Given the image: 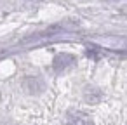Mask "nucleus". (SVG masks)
<instances>
[{
  "instance_id": "nucleus-1",
  "label": "nucleus",
  "mask_w": 127,
  "mask_h": 125,
  "mask_svg": "<svg viewBox=\"0 0 127 125\" xmlns=\"http://www.w3.org/2000/svg\"><path fill=\"white\" fill-rule=\"evenodd\" d=\"M73 63H75V57H73V56H70V54H59V56L54 59V68H56L58 71H61V70L71 66Z\"/></svg>"
},
{
  "instance_id": "nucleus-2",
  "label": "nucleus",
  "mask_w": 127,
  "mask_h": 125,
  "mask_svg": "<svg viewBox=\"0 0 127 125\" xmlns=\"http://www.w3.org/2000/svg\"><path fill=\"white\" fill-rule=\"evenodd\" d=\"M66 125H92V122H91V118H89L87 115H84V113H71V115L68 116Z\"/></svg>"
}]
</instances>
